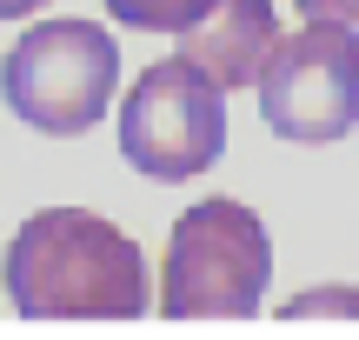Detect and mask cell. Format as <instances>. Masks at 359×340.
Returning a JSON list of instances; mask_svg holds the SVG:
<instances>
[{
    "label": "cell",
    "instance_id": "obj_1",
    "mask_svg": "<svg viewBox=\"0 0 359 340\" xmlns=\"http://www.w3.org/2000/svg\"><path fill=\"white\" fill-rule=\"evenodd\" d=\"M7 301L20 320H140L147 254L87 207L27 214L7 240Z\"/></svg>",
    "mask_w": 359,
    "mask_h": 340
},
{
    "label": "cell",
    "instance_id": "obj_2",
    "mask_svg": "<svg viewBox=\"0 0 359 340\" xmlns=\"http://www.w3.org/2000/svg\"><path fill=\"white\" fill-rule=\"evenodd\" d=\"M273 274V240L253 207L200 200L173 221L160 267V314L167 320H253Z\"/></svg>",
    "mask_w": 359,
    "mask_h": 340
},
{
    "label": "cell",
    "instance_id": "obj_3",
    "mask_svg": "<svg viewBox=\"0 0 359 340\" xmlns=\"http://www.w3.org/2000/svg\"><path fill=\"white\" fill-rule=\"evenodd\" d=\"M120 47L93 20H40L0 60V93L7 107L47 140H74L114 107Z\"/></svg>",
    "mask_w": 359,
    "mask_h": 340
},
{
    "label": "cell",
    "instance_id": "obj_4",
    "mask_svg": "<svg viewBox=\"0 0 359 340\" xmlns=\"http://www.w3.org/2000/svg\"><path fill=\"white\" fill-rule=\"evenodd\" d=\"M120 154L147 181H193L226 154V87L187 53L154 60L120 107Z\"/></svg>",
    "mask_w": 359,
    "mask_h": 340
},
{
    "label": "cell",
    "instance_id": "obj_5",
    "mask_svg": "<svg viewBox=\"0 0 359 340\" xmlns=\"http://www.w3.org/2000/svg\"><path fill=\"white\" fill-rule=\"evenodd\" d=\"M259 114L280 140L333 147L359 120V34L353 20H306L299 34L273 40L259 67Z\"/></svg>",
    "mask_w": 359,
    "mask_h": 340
},
{
    "label": "cell",
    "instance_id": "obj_6",
    "mask_svg": "<svg viewBox=\"0 0 359 340\" xmlns=\"http://www.w3.org/2000/svg\"><path fill=\"white\" fill-rule=\"evenodd\" d=\"M273 40H280V20H273V0H219L206 20H193L180 34V53L193 67L219 80V87H253L259 67H266Z\"/></svg>",
    "mask_w": 359,
    "mask_h": 340
},
{
    "label": "cell",
    "instance_id": "obj_7",
    "mask_svg": "<svg viewBox=\"0 0 359 340\" xmlns=\"http://www.w3.org/2000/svg\"><path fill=\"white\" fill-rule=\"evenodd\" d=\"M219 0H107L120 27H140V34H187L193 20H206Z\"/></svg>",
    "mask_w": 359,
    "mask_h": 340
},
{
    "label": "cell",
    "instance_id": "obj_8",
    "mask_svg": "<svg viewBox=\"0 0 359 340\" xmlns=\"http://www.w3.org/2000/svg\"><path fill=\"white\" fill-rule=\"evenodd\" d=\"M326 314L359 320V294L353 287H313V294H293V301L280 307V320H326Z\"/></svg>",
    "mask_w": 359,
    "mask_h": 340
},
{
    "label": "cell",
    "instance_id": "obj_9",
    "mask_svg": "<svg viewBox=\"0 0 359 340\" xmlns=\"http://www.w3.org/2000/svg\"><path fill=\"white\" fill-rule=\"evenodd\" d=\"M299 20H359V0H293Z\"/></svg>",
    "mask_w": 359,
    "mask_h": 340
},
{
    "label": "cell",
    "instance_id": "obj_10",
    "mask_svg": "<svg viewBox=\"0 0 359 340\" xmlns=\"http://www.w3.org/2000/svg\"><path fill=\"white\" fill-rule=\"evenodd\" d=\"M47 0H0V20H27V13H40Z\"/></svg>",
    "mask_w": 359,
    "mask_h": 340
}]
</instances>
